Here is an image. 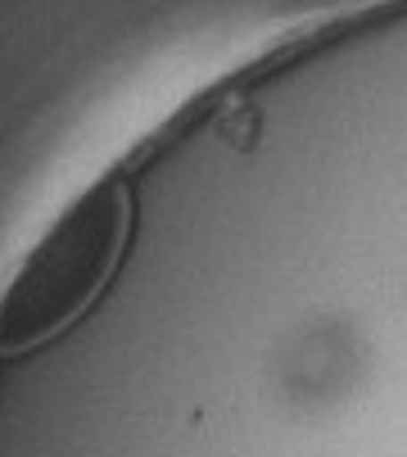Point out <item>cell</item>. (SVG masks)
Wrapping results in <instances>:
<instances>
[{
  "label": "cell",
  "mask_w": 407,
  "mask_h": 457,
  "mask_svg": "<svg viewBox=\"0 0 407 457\" xmlns=\"http://www.w3.org/2000/svg\"><path fill=\"white\" fill-rule=\"evenodd\" d=\"M122 222L127 204L118 186L91 190L73 213H63V222L28 258L23 277L14 281L5 308H0L5 345H32L50 336L104 286L122 245Z\"/></svg>",
  "instance_id": "obj_1"
}]
</instances>
